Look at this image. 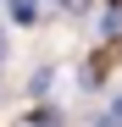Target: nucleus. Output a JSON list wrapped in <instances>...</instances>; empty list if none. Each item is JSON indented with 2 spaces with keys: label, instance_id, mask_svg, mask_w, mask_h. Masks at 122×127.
<instances>
[{
  "label": "nucleus",
  "instance_id": "f257e3e1",
  "mask_svg": "<svg viewBox=\"0 0 122 127\" xmlns=\"http://www.w3.org/2000/svg\"><path fill=\"white\" fill-rule=\"evenodd\" d=\"M0 55H6V39H0Z\"/></svg>",
  "mask_w": 122,
  "mask_h": 127
}]
</instances>
